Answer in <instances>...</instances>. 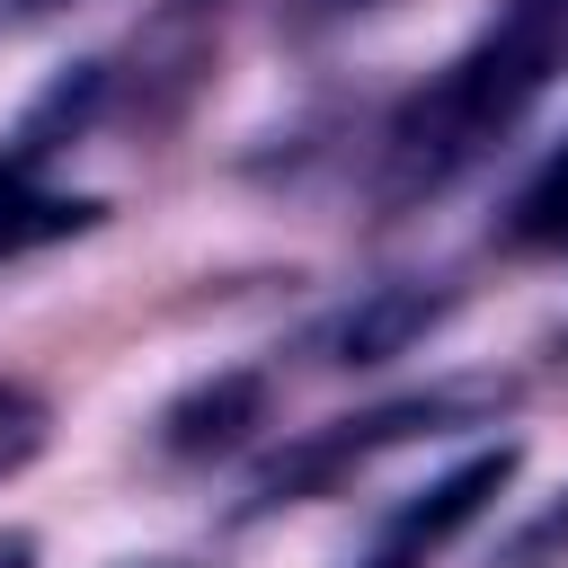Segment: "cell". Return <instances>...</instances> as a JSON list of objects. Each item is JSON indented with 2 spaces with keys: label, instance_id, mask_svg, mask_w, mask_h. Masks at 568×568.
<instances>
[{
  "label": "cell",
  "instance_id": "ba28073f",
  "mask_svg": "<svg viewBox=\"0 0 568 568\" xmlns=\"http://www.w3.org/2000/svg\"><path fill=\"white\" fill-rule=\"evenodd\" d=\"M497 240H506V248H568V142H559V151L515 186V204H506Z\"/></svg>",
  "mask_w": 568,
  "mask_h": 568
},
{
  "label": "cell",
  "instance_id": "7a4b0ae2",
  "mask_svg": "<svg viewBox=\"0 0 568 568\" xmlns=\"http://www.w3.org/2000/svg\"><path fill=\"white\" fill-rule=\"evenodd\" d=\"M515 399H524L515 373H444V382H426V390L373 399V408H355V417H328V426H311V435H293L284 453L257 462V479H248V497L231 506V524H257V515L311 506V497L346 488L364 462H382V453H399V444L462 435V426H497Z\"/></svg>",
  "mask_w": 568,
  "mask_h": 568
},
{
  "label": "cell",
  "instance_id": "30bf717a",
  "mask_svg": "<svg viewBox=\"0 0 568 568\" xmlns=\"http://www.w3.org/2000/svg\"><path fill=\"white\" fill-rule=\"evenodd\" d=\"M0 568H36V532L27 524H0Z\"/></svg>",
  "mask_w": 568,
  "mask_h": 568
},
{
  "label": "cell",
  "instance_id": "4fadbf2b",
  "mask_svg": "<svg viewBox=\"0 0 568 568\" xmlns=\"http://www.w3.org/2000/svg\"><path fill=\"white\" fill-rule=\"evenodd\" d=\"M133 568H178V559H133Z\"/></svg>",
  "mask_w": 568,
  "mask_h": 568
},
{
  "label": "cell",
  "instance_id": "8992f818",
  "mask_svg": "<svg viewBox=\"0 0 568 568\" xmlns=\"http://www.w3.org/2000/svg\"><path fill=\"white\" fill-rule=\"evenodd\" d=\"M266 399H275V382H266L257 364L204 373L195 390H178V399L160 408V453H169V462H222V453H240V444L266 426Z\"/></svg>",
  "mask_w": 568,
  "mask_h": 568
},
{
  "label": "cell",
  "instance_id": "8fae6325",
  "mask_svg": "<svg viewBox=\"0 0 568 568\" xmlns=\"http://www.w3.org/2000/svg\"><path fill=\"white\" fill-rule=\"evenodd\" d=\"M346 9H373V0H311V18H346Z\"/></svg>",
  "mask_w": 568,
  "mask_h": 568
},
{
  "label": "cell",
  "instance_id": "3957f363",
  "mask_svg": "<svg viewBox=\"0 0 568 568\" xmlns=\"http://www.w3.org/2000/svg\"><path fill=\"white\" fill-rule=\"evenodd\" d=\"M222 18H231V0H151V18L124 36V53H106V115L142 124V133L178 124L195 106V89L213 80Z\"/></svg>",
  "mask_w": 568,
  "mask_h": 568
},
{
  "label": "cell",
  "instance_id": "7c38bea8",
  "mask_svg": "<svg viewBox=\"0 0 568 568\" xmlns=\"http://www.w3.org/2000/svg\"><path fill=\"white\" fill-rule=\"evenodd\" d=\"M9 9H18V18H44V9H62V0H9Z\"/></svg>",
  "mask_w": 568,
  "mask_h": 568
},
{
  "label": "cell",
  "instance_id": "52a82bcc",
  "mask_svg": "<svg viewBox=\"0 0 568 568\" xmlns=\"http://www.w3.org/2000/svg\"><path fill=\"white\" fill-rule=\"evenodd\" d=\"M98 222H106L98 195H53V186H36L27 160L0 151V257H27V248H53V240H80V231H98Z\"/></svg>",
  "mask_w": 568,
  "mask_h": 568
},
{
  "label": "cell",
  "instance_id": "6da1fadb",
  "mask_svg": "<svg viewBox=\"0 0 568 568\" xmlns=\"http://www.w3.org/2000/svg\"><path fill=\"white\" fill-rule=\"evenodd\" d=\"M559 71H568V0H497V18L382 124V195L390 204L444 195L541 106Z\"/></svg>",
  "mask_w": 568,
  "mask_h": 568
},
{
  "label": "cell",
  "instance_id": "5b68a950",
  "mask_svg": "<svg viewBox=\"0 0 568 568\" xmlns=\"http://www.w3.org/2000/svg\"><path fill=\"white\" fill-rule=\"evenodd\" d=\"M453 311H462V284H444V275H390V284H364L346 311H328V320L311 328V355L337 364V373L399 364V355H417Z\"/></svg>",
  "mask_w": 568,
  "mask_h": 568
},
{
  "label": "cell",
  "instance_id": "5bb4252c",
  "mask_svg": "<svg viewBox=\"0 0 568 568\" xmlns=\"http://www.w3.org/2000/svg\"><path fill=\"white\" fill-rule=\"evenodd\" d=\"M559 355H568V328H559Z\"/></svg>",
  "mask_w": 568,
  "mask_h": 568
},
{
  "label": "cell",
  "instance_id": "277c9868",
  "mask_svg": "<svg viewBox=\"0 0 568 568\" xmlns=\"http://www.w3.org/2000/svg\"><path fill=\"white\" fill-rule=\"evenodd\" d=\"M515 444H479L470 462H453L444 479H426V488H408L382 524H373V541L355 550V568H426L462 524H479L497 497H506V479H515Z\"/></svg>",
  "mask_w": 568,
  "mask_h": 568
},
{
  "label": "cell",
  "instance_id": "9c48e42d",
  "mask_svg": "<svg viewBox=\"0 0 568 568\" xmlns=\"http://www.w3.org/2000/svg\"><path fill=\"white\" fill-rule=\"evenodd\" d=\"M488 568H568V497H550L541 515H524V524L488 550Z\"/></svg>",
  "mask_w": 568,
  "mask_h": 568
}]
</instances>
